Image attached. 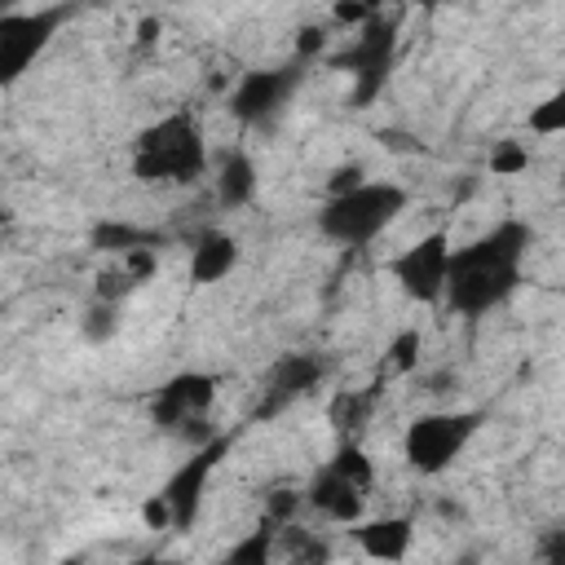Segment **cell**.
<instances>
[{"mask_svg": "<svg viewBox=\"0 0 565 565\" xmlns=\"http://www.w3.org/2000/svg\"><path fill=\"white\" fill-rule=\"evenodd\" d=\"M530 225L525 221H499L486 234H477L463 247H450L446 265V287L441 300L459 318H481L499 305L512 300V291L525 278V256H530Z\"/></svg>", "mask_w": 565, "mask_h": 565, "instance_id": "6da1fadb", "label": "cell"}, {"mask_svg": "<svg viewBox=\"0 0 565 565\" xmlns=\"http://www.w3.org/2000/svg\"><path fill=\"white\" fill-rule=\"evenodd\" d=\"M207 172V141L190 110L146 124L132 141V177L146 185H194Z\"/></svg>", "mask_w": 565, "mask_h": 565, "instance_id": "7a4b0ae2", "label": "cell"}, {"mask_svg": "<svg viewBox=\"0 0 565 565\" xmlns=\"http://www.w3.org/2000/svg\"><path fill=\"white\" fill-rule=\"evenodd\" d=\"M406 190L397 181H358L340 194H327V203L318 207V234L327 243L340 247H371L402 212H406Z\"/></svg>", "mask_w": 565, "mask_h": 565, "instance_id": "3957f363", "label": "cell"}, {"mask_svg": "<svg viewBox=\"0 0 565 565\" xmlns=\"http://www.w3.org/2000/svg\"><path fill=\"white\" fill-rule=\"evenodd\" d=\"M481 411H424L402 433L406 468L419 477H441L477 437Z\"/></svg>", "mask_w": 565, "mask_h": 565, "instance_id": "277c9868", "label": "cell"}, {"mask_svg": "<svg viewBox=\"0 0 565 565\" xmlns=\"http://www.w3.org/2000/svg\"><path fill=\"white\" fill-rule=\"evenodd\" d=\"M397 31H402L397 18H388V9H384V13L366 18L358 26V35L349 40V49L335 57V66H344L353 79V88H349L353 106H371L388 88L393 66H397Z\"/></svg>", "mask_w": 565, "mask_h": 565, "instance_id": "5b68a950", "label": "cell"}, {"mask_svg": "<svg viewBox=\"0 0 565 565\" xmlns=\"http://www.w3.org/2000/svg\"><path fill=\"white\" fill-rule=\"evenodd\" d=\"M225 455H230V433H212V437L199 441V450L185 463L172 468V477L159 490V503L168 512V530H181L185 534L199 521L203 499H207V481H212V472L221 468Z\"/></svg>", "mask_w": 565, "mask_h": 565, "instance_id": "8992f818", "label": "cell"}, {"mask_svg": "<svg viewBox=\"0 0 565 565\" xmlns=\"http://www.w3.org/2000/svg\"><path fill=\"white\" fill-rule=\"evenodd\" d=\"M66 9H9L0 13V88H13L53 44Z\"/></svg>", "mask_w": 565, "mask_h": 565, "instance_id": "52a82bcc", "label": "cell"}, {"mask_svg": "<svg viewBox=\"0 0 565 565\" xmlns=\"http://www.w3.org/2000/svg\"><path fill=\"white\" fill-rule=\"evenodd\" d=\"M305 79V62H287V66H260V71H243L238 84L230 88V115L243 128H269L296 97Z\"/></svg>", "mask_w": 565, "mask_h": 565, "instance_id": "ba28073f", "label": "cell"}, {"mask_svg": "<svg viewBox=\"0 0 565 565\" xmlns=\"http://www.w3.org/2000/svg\"><path fill=\"white\" fill-rule=\"evenodd\" d=\"M446 265H450V234L433 230L424 238H415L406 252H397L388 260V274L397 282V291L415 305H437L441 287H446Z\"/></svg>", "mask_w": 565, "mask_h": 565, "instance_id": "9c48e42d", "label": "cell"}, {"mask_svg": "<svg viewBox=\"0 0 565 565\" xmlns=\"http://www.w3.org/2000/svg\"><path fill=\"white\" fill-rule=\"evenodd\" d=\"M216 375L207 371H177L150 393V419L163 433H185L190 424H203V415L216 402Z\"/></svg>", "mask_w": 565, "mask_h": 565, "instance_id": "30bf717a", "label": "cell"}, {"mask_svg": "<svg viewBox=\"0 0 565 565\" xmlns=\"http://www.w3.org/2000/svg\"><path fill=\"white\" fill-rule=\"evenodd\" d=\"M322 380H327V362H322L318 353H282V358L274 362V371L265 375L256 419H269V415L287 411V406H296V402L309 397Z\"/></svg>", "mask_w": 565, "mask_h": 565, "instance_id": "8fae6325", "label": "cell"}, {"mask_svg": "<svg viewBox=\"0 0 565 565\" xmlns=\"http://www.w3.org/2000/svg\"><path fill=\"white\" fill-rule=\"evenodd\" d=\"M305 503H309L318 516L335 521V525H353V521H362V512H366V490H362L358 481H349L344 472H335L331 463H322V472H313V481H309V490H305Z\"/></svg>", "mask_w": 565, "mask_h": 565, "instance_id": "7c38bea8", "label": "cell"}, {"mask_svg": "<svg viewBox=\"0 0 565 565\" xmlns=\"http://www.w3.org/2000/svg\"><path fill=\"white\" fill-rule=\"evenodd\" d=\"M353 539L371 561H402L415 539L411 516H375V521H353Z\"/></svg>", "mask_w": 565, "mask_h": 565, "instance_id": "4fadbf2b", "label": "cell"}, {"mask_svg": "<svg viewBox=\"0 0 565 565\" xmlns=\"http://www.w3.org/2000/svg\"><path fill=\"white\" fill-rule=\"evenodd\" d=\"M234 265H238V238H234V234H225V230H203V234L194 238V247H190V278H194L199 287L230 278Z\"/></svg>", "mask_w": 565, "mask_h": 565, "instance_id": "5bb4252c", "label": "cell"}, {"mask_svg": "<svg viewBox=\"0 0 565 565\" xmlns=\"http://www.w3.org/2000/svg\"><path fill=\"white\" fill-rule=\"evenodd\" d=\"M260 190V172H256V159L247 150H225L221 163H216V199L225 207H247Z\"/></svg>", "mask_w": 565, "mask_h": 565, "instance_id": "9a60e30c", "label": "cell"}, {"mask_svg": "<svg viewBox=\"0 0 565 565\" xmlns=\"http://www.w3.org/2000/svg\"><path fill=\"white\" fill-rule=\"evenodd\" d=\"M93 247L124 256V252H132V247H159V234H150V230H141V225H124V221H102V225L93 230Z\"/></svg>", "mask_w": 565, "mask_h": 565, "instance_id": "2e32d148", "label": "cell"}, {"mask_svg": "<svg viewBox=\"0 0 565 565\" xmlns=\"http://www.w3.org/2000/svg\"><path fill=\"white\" fill-rule=\"evenodd\" d=\"M375 384L371 388H353V393H340L335 402H331V424L335 428H358V424H366V415H371V406H375Z\"/></svg>", "mask_w": 565, "mask_h": 565, "instance_id": "e0dca14e", "label": "cell"}, {"mask_svg": "<svg viewBox=\"0 0 565 565\" xmlns=\"http://www.w3.org/2000/svg\"><path fill=\"white\" fill-rule=\"evenodd\" d=\"M327 463H331L335 472H344L349 481H358L362 490H371V486H375V463L366 459V450H362L358 441H344V446H340V450H335Z\"/></svg>", "mask_w": 565, "mask_h": 565, "instance_id": "ac0fdd59", "label": "cell"}, {"mask_svg": "<svg viewBox=\"0 0 565 565\" xmlns=\"http://www.w3.org/2000/svg\"><path fill=\"white\" fill-rule=\"evenodd\" d=\"M119 331V300H93L88 305V313H84V335L93 340V344H106L110 335Z\"/></svg>", "mask_w": 565, "mask_h": 565, "instance_id": "d6986e66", "label": "cell"}, {"mask_svg": "<svg viewBox=\"0 0 565 565\" xmlns=\"http://www.w3.org/2000/svg\"><path fill=\"white\" fill-rule=\"evenodd\" d=\"M530 132H539V137L565 132V93H552V97H543V102L530 110Z\"/></svg>", "mask_w": 565, "mask_h": 565, "instance_id": "ffe728a7", "label": "cell"}, {"mask_svg": "<svg viewBox=\"0 0 565 565\" xmlns=\"http://www.w3.org/2000/svg\"><path fill=\"white\" fill-rule=\"evenodd\" d=\"M525 168H530V150H525L521 141H512V137L494 141V150H490V172H494V177H516V172H525Z\"/></svg>", "mask_w": 565, "mask_h": 565, "instance_id": "44dd1931", "label": "cell"}, {"mask_svg": "<svg viewBox=\"0 0 565 565\" xmlns=\"http://www.w3.org/2000/svg\"><path fill=\"white\" fill-rule=\"evenodd\" d=\"M274 530H278V525L265 521L252 539H243L238 547H230V561H234V565H243V561H247V565H265V561L274 556Z\"/></svg>", "mask_w": 565, "mask_h": 565, "instance_id": "7402d4cb", "label": "cell"}, {"mask_svg": "<svg viewBox=\"0 0 565 565\" xmlns=\"http://www.w3.org/2000/svg\"><path fill=\"white\" fill-rule=\"evenodd\" d=\"M384 9H388V0H335V18L344 26H362L366 18H375Z\"/></svg>", "mask_w": 565, "mask_h": 565, "instance_id": "603a6c76", "label": "cell"}, {"mask_svg": "<svg viewBox=\"0 0 565 565\" xmlns=\"http://www.w3.org/2000/svg\"><path fill=\"white\" fill-rule=\"evenodd\" d=\"M419 362V331H402L393 344H388V366L393 371H411Z\"/></svg>", "mask_w": 565, "mask_h": 565, "instance_id": "cb8c5ba5", "label": "cell"}, {"mask_svg": "<svg viewBox=\"0 0 565 565\" xmlns=\"http://www.w3.org/2000/svg\"><path fill=\"white\" fill-rule=\"evenodd\" d=\"M300 503H305V494L282 490V494H274V499H269V516H265V521H269V525H282V521H291V516H296V508H300Z\"/></svg>", "mask_w": 565, "mask_h": 565, "instance_id": "d4e9b609", "label": "cell"}, {"mask_svg": "<svg viewBox=\"0 0 565 565\" xmlns=\"http://www.w3.org/2000/svg\"><path fill=\"white\" fill-rule=\"evenodd\" d=\"M322 44H327V31L322 26H305L300 31V44H296V62H309L313 53H322Z\"/></svg>", "mask_w": 565, "mask_h": 565, "instance_id": "484cf974", "label": "cell"}, {"mask_svg": "<svg viewBox=\"0 0 565 565\" xmlns=\"http://www.w3.org/2000/svg\"><path fill=\"white\" fill-rule=\"evenodd\" d=\"M366 172H362V163H344V168H335V177H331V185H327V194H340V190H349V185H358Z\"/></svg>", "mask_w": 565, "mask_h": 565, "instance_id": "4316f807", "label": "cell"}, {"mask_svg": "<svg viewBox=\"0 0 565 565\" xmlns=\"http://www.w3.org/2000/svg\"><path fill=\"white\" fill-rule=\"evenodd\" d=\"M154 31H159V22H154V18H146V22L137 26V44H154Z\"/></svg>", "mask_w": 565, "mask_h": 565, "instance_id": "83f0119b", "label": "cell"}, {"mask_svg": "<svg viewBox=\"0 0 565 565\" xmlns=\"http://www.w3.org/2000/svg\"><path fill=\"white\" fill-rule=\"evenodd\" d=\"M4 221H9V212H4V203H0V225H4Z\"/></svg>", "mask_w": 565, "mask_h": 565, "instance_id": "f1b7e54d", "label": "cell"}]
</instances>
